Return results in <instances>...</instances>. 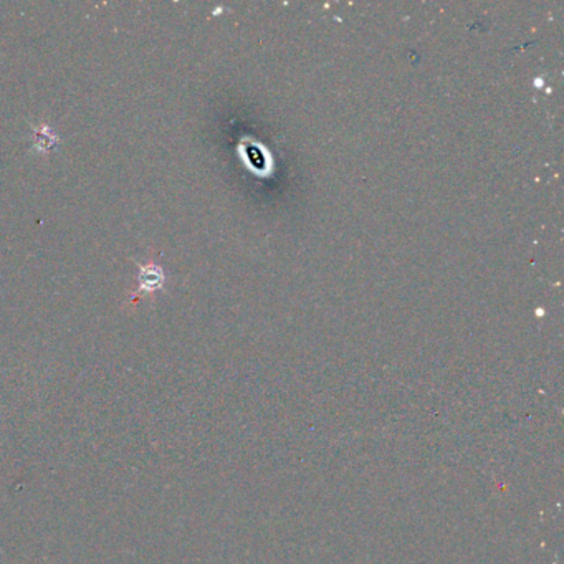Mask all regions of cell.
I'll use <instances>...</instances> for the list:
<instances>
[{"label": "cell", "mask_w": 564, "mask_h": 564, "mask_svg": "<svg viewBox=\"0 0 564 564\" xmlns=\"http://www.w3.org/2000/svg\"><path fill=\"white\" fill-rule=\"evenodd\" d=\"M166 282V275L164 270L161 269L157 263L148 262L146 265H141L139 269V285H137L136 293L131 296L133 302H136L143 293L154 295L156 291L162 290Z\"/></svg>", "instance_id": "cell-1"}, {"label": "cell", "mask_w": 564, "mask_h": 564, "mask_svg": "<svg viewBox=\"0 0 564 564\" xmlns=\"http://www.w3.org/2000/svg\"><path fill=\"white\" fill-rule=\"evenodd\" d=\"M37 137H39V139H37V148H40V144H43L41 146V151L52 149L57 143V136L53 135L47 126H41L39 131H37Z\"/></svg>", "instance_id": "cell-2"}]
</instances>
